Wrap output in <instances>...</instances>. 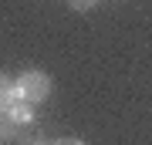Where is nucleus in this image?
<instances>
[{"label": "nucleus", "instance_id": "obj_1", "mask_svg": "<svg viewBox=\"0 0 152 145\" xmlns=\"http://www.w3.org/2000/svg\"><path fill=\"white\" fill-rule=\"evenodd\" d=\"M48 95H51V78L44 71H24L14 81V101L41 105V101H48Z\"/></svg>", "mask_w": 152, "mask_h": 145}, {"label": "nucleus", "instance_id": "obj_2", "mask_svg": "<svg viewBox=\"0 0 152 145\" xmlns=\"http://www.w3.org/2000/svg\"><path fill=\"white\" fill-rule=\"evenodd\" d=\"M14 105V81L7 74H0V115H7Z\"/></svg>", "mask_w": 152, "mask_h": 145}, {"label": "nucleus", "instance_id": "obj_3", "mask_svg": "<svg viewBox=\"0 0 152 145\" xmlns=\"http://www.w3.org/2000/svg\"><path fill=\"white\" fill-rule=\"evenodd\" d=\"M7 115H10V118H14L17 125H27V122L34 118V105H24V101H14V105H10V111H7Z\"/></svg>", "mask_w": 152, "mask_h": 145}, {"label": "nucleus", "instance_id": "obj_4", "mask_svg": "<svg viewBox=\"0 0 152 145\" xmlns=\"http://www.w3.org/2000/svg\"><path fill=\"white\" fill-rule=\"evenodd\" d=\"M14 132H17V122L10 118V115H0V142L14 138Z\"/></svg>", "mask_w": 152, "mask_h": 145}, {"label": "nucleus", "instance_id": "obj_5", "mask_svg": "<svg viewBox=\"0 0 152 145\" xmlns=\"http://www.w3.org/2000/svg\"><path fill=\"white\" fill-rule=\"evenodd\" d=\"M95 4H98V0H68V7H71V10H78V14H85V10H91Z\"/></svg>", "mask_w": 152, "mask_h": 145}, {"label": "nucleus", "instance_id": "obj_6", "mask_svg": "<svg viewBox=\"0 0 152 145\" xmlns=\"http://www.w3.org/2000/svg\"><path fill=\"white\" fill-rule=\"evenodd\" d=\"M51 145H85L81 138H75V135H64V138H54Z\"/></svg>", "mask_w": 152, "mask_h": 145}, {"label": "nucleus", "instance_id": "obj_7", "mask_svg": "<svg viewBox=\"0 0 152 145\" xmlns=\"http://www.w3.org/2000/svg\"><path fill=\"white\" fill-rule=\"evenodd\" d=\"M20 145H51L48 138H41V135H31V138H24Z\"/></svg>", "mask_w": 152, "mask_h": 145}]
</instances>
